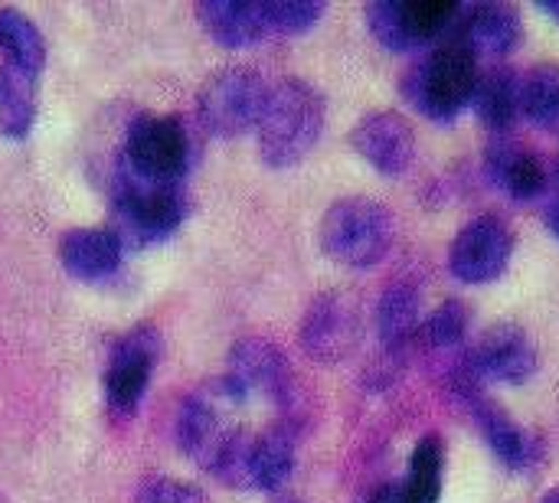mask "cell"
Segmentation results:
<instances>
[{
    "mask_svg": "<svg viewBox=\"0 0 559 503\" xmlns=\"http://www.w3.org/2000/svg\"><path fill=\"white\" fill-rule=\"evenodd\" d=\"M524 118L544 131H559V62H537L521 75Z\"/></svg>",
    "mask_w": 559,
    "mask_h": 503,
    "instance_id": "d4e9b609",
    "label": "cell"
},
{
    "mask_svg": "<svg viewBox=\"0 0 559 503\" xmlns=\"http://www.w3.org/2000/svg\"><path fill=\"white\" fill-rule=\"evenodd\" d=\"M442 478H445V442L442 435H423L409 458L406 491L416 503H439L442 498Z\"/></svg>",
    "mask_w": 559,
    "mask_h": 503,
    "instance_id": "484cf974",
    "label": "cell"
},
{
    "mask_svg": "<svg viewBox=\"0 0 559 503\" xmlns=\"http://www.w3.org/2000/svg\"><path fill=\"white\" fill-rule=\"evenodd\" d=\"M134 503H206L203 491L187 484V481H174V478H147L141 481Z\"/></svg>",
    "mask_w": 559,
    "mask_h": 503,
    "instance_id": "83f0119b",
    "label": "cell"
},
{
    "mask_svg": "<svg viewBox=\"0 0 559 503\" xmlns=\"http://www.w3.org/2000/svg\"><path fill=\"white\" fill-rule=\"evenodd\" d=\"M124 245L108 226H85V229H69L59 239V262L75 282H108L121 262H124Z\"/></svg>",
    "mask_w": 559,
    "mask_h": 503,
    "instance_id": "ac0fdd59",
    "label": "cell"
},
{
    "mask_svg": "<svg viewBox=\"0 0 559 503\" xmlns=\"http://www.w3.org/2000/svg\"><path fill=\"white\" fill-rule=\"evenodd\" d=\"M459 43L478 62L498 65L524 43V16L514 3H465Z\"/></svg>",
    "mask_w": 559,
    "mask_h": 503,
    "instance_id": "e0dca14e",
    "label": "cell"
},
{
    "mask_svg": "<svg viewBox=\"0 0 559 503\" xmlns=\"http://www.w3.org/2000/svg\"><path fill=\"white\" fill-rule=\"evenodd\" d=\"M324 255L347 268H373L380 265L396 239V226L390 209L370 196H344L328 206L318 229Z\"/></svg>",
    "mask_w": 559,
    "mask_h": 503,
    "instance_id": "8992f818",
    "label": "cell"
},
{
    "mask_svg": "<svg viewBox=\"0 0 559 503\" xmlns=\"http://www.w3.org/2000/svg\"><path fill=\"white\" fill-rule=\"evenodd\" d=\"M544 223L559 239V177L554 173V164H550V187L544 193Z\"/></svg>",
    "mask_w": 559,
    "mask_h": 503,
    "instance_id": "f1b7e54d",
    "label": "cell"
},
{
    "mask_svg": "<svg viewBox=\"0 0 559 503\" xmlns=\"http://www.w3.org/2000/svg\"><path fill=\"white\" fill-rule=\"evenodd\" d=\"M544 13H550L554 20H559V3H544Z\"/></svg>",
    "mask_w": 559,
    "mask_h": 503,
    "instance_id": "4dcf8cb0",
    "label": "cell"
},
{
    "mask_svg": "<svg viewBox=\"0 0 559 503\" xmlns=\"http://www.w3.org/2000/svg\"><path fill=\"white\" fill-rule=\"evenodd\" d=\"M514 255V232L501 216H475L449 245V272L465 285H488L504 275Z\"/></svg>",
    "mask_w": 559,
    "mask_h": 503,
    "instance_id": "8fae6325",
    "label": "cell"
},
{
    "mask_svg": "<svg viewBox=\"0 0 559 503\" xmlns=\"http://www.w3.org/2000/svg\"><path fill=\"white\" fill-rule=\"evenodd\" d=\"M295 458H298V429L295 426L278 422L265 432H252L246 491L278 494L295 471Z\"/></svg>",
    "mask_w": 559,
    "mask_h": 503,
    "instance_id": "d6986e66",
    "label": "cell"
},
{
    "mask_svg": "<svg viewBox=\"0 0 559 503\" xmlns=\"http://www.w3.org/2000/svg\"><path fill=\"white\" fill-rule=\"evenodd\" d=\"M472 108H475L478 121L491 131V137L514 134L518 121L524 118V105H521V72H514L504 62L481 69L478 72V82H475Z\"/></svg>",
    "mask_w": 559,
    "mask_h": 503,
    "instance_id": "ffe728a7",
    "label": "cell"
},
{
    "mask_svg": "<svg viewBox=\"0 0 559 503\" xmlns=\"http://www.w3.org/2000/svg\"><path fill=\"white\" fill-rule=\"evenodd\" d=\"M226 376L236 380V386L246 396H265L272 406H278L282 422L298 429V412H301V386L298 376L282 354L265 337H246L229 350V370Z\"/></svg>",
    "mask_w": 559,
    "mask_h": 503,
    "instance_id": "ba28073f",
    "label": "cell"
},
{
    "mask_svg": "<svg viewBox=\"0 0 559 503\" xmlns=\"http://www.w3.org/2000/svg\"><path fill=\"white\" fill-rule=\"evenodd\" d=\"M377 340L383 354V367H403V360L416 347V334L423 324V291L413 278H396L383 288L377 311Z\"/></svg>",
    "mask_w": 559,
    "mask_h": 503,
    "instance_id": "2e32d148",
    "label": "cell"
},
{
    "mask_svg": "<svg viewBox=\"0 0 559 503\" xmlns=\"http://www.w3.org/2000/svg\"><path fill=\"white\" fill-rule=\"evenodd\" d=\"M367 503H416L413 501V494L406 491V484L403 481H390V484H380Z\"/></svg>",
    "mask_w": 559,
    "mask_h": 503,
    "instance_id": "f546056e",
    "label": "cell"
},
{
    "mask_svg": "<svg viewBox=\"0 0 559 503\" xmlns=\"http://www.w3.org/2000/svg\"><path fill=\"white\" fill-rule=\"evenodd\" d=\"M328 13L321 0H265L269 36H301Z\"/></svg>",
    "mask_w": 559,
    "mask_h": 503,
    "instance_id": "4316f807",
    "label": "cell"
},
{
    "mask_svg": "<svg viewBox=\"0 0 559 503\" xmlns=\"http://www.w3.org/2000/svg\"><path fill=\"white\" fill-rule=\"evenodd\" d=\"M0 52L7 65L36 79L46 65V39L39 26L16 7H0Z\"/></svg>",
    "mask_w": 559,
    "mask_h": 503,
    "instance_id": "603a6c76",
    "label": "cell"
},
{
    "mask_svg": "<svg viewBox=\"0 0 559 503\" xmlns=\"http://www.w3.org/2000/svg\"><path fill=\"white\" fill-rule=\"evenodd\" d=\"M272 503H301V501H295V498H278V501H272Z\"/></svg>",
    "mask_w": 559,
    "mask_h": 503,
    "instance_id": "d6a6232c",
    "label": "cell"
},
{
    "mask_svg": "<svg viewBox=\"0 0 559 503\" xmlns=\"http://www.w3.org/2000/svg\"><path fill=\"white\" fill-rule=\"evenodd\" d=\"M197 20L216 43L229 49L272 39L265 23V0H200Z\"/></svg>",
    "mask_w": 559,
    "mask_h": 503,
    "instance_id": "44dd1931",
    "label": "cell"
},
{
    "mask_svg": "<svg viewBox=\"0 0 559 503\" xmlns=\"http://www.w3.org/2000/svg\"><path fill=\"white\" fill-rule=\"evenodd\" d=\"M550 164H554V173H557V177H559V160H550Z\"/></svg>",
    "mask_w": 559,
    "mask_h": 503,
    "instance_id": "836d02e7",
    "label": "cell"
},
{
    "mask_svg": "<svg viewBox=\"0 0 559 503\" xmlns=\"http://www.w3.org/2000/svg\"><path fill=\"white\" fill-rule=\"evenodd\" d=\"M540 503H559V488H554V491H547V498Z\"/></svg>",
    "mask_w": 559,
    "mask_h": 503,
    "instance_id": "1f68e13d",
    "label": "cell"
},
{
    "mask_svg": "<svg viewBox=\"0 0 559 503\" xmlns=\"http://www.w3.org/2000/svg\"><path fill=\"white\" fill-rule=\"evenodd\" d=\"M328 121L324 95L305 79H282L269 88L265 111L259 118V157L262 164L285 170L301 164L321 141Z\"/></svg>",
    "mask_w": 559,
    "mask_h": 503,
    "instance_id": "6da1fadb",
    "label": "cell"
},
{
    "mask_svg": "<svg viewBox=\"0 0 559 503\" xmlns=\"http://www.w3.org/2000/svg\"><path fill=\"white\" fill-rule=\"evenodd\" d=\"M265 79L249 65L219 69L197 92V121L213 137H239L259 128V118L269 101Z\"/></svg>",
    "mask_w": 559,
    "mask_h": 503,
    "instance_id": "52a82bcc",
    "label": "cell"
},
{
    "mask_svg": "<svg viewBox=\"0 0 559 503\" xmlns=\"http://www.w3.org/2000/svg\"><path fill=\"white\" fill-rule=\"evenodd\" d=\"M380 46L400 56L426 52L439 43H455L465 16L459 0H373L364 10Z\"/></svg>",
    "mask_w": 559,
    "mask_h": 503,
    "instance_id": "5b68a950",
    "label": "cell"
},
{
    "mask_svg": "<svg viewBox=\"0 0 559 503\" xmlns=\"http://www.w3.org/2000/svg\"><path fill=\"white\" fill-rule=\"evenodd\" d=\"M197 137L180 115H141L124 134L118 170L147 183H183L197 164Z\"/></svg>",
    "mask_w": 559,
    "mask_h": 503,
    "instance_id": "277c9868",
    "label": "cell"
},
{
    "mask_svg": "<svg viewBox=\"0 0 559 503\" xmlns=\"http://www.w3.org/2000/svg\"><path fill=\"white\" fill-rule=\"evenodd\" d=\"M190 213L183 183H147L124 170L115 173V213L111 232L124 249H147L170 239Z\"/></svg>",
    "mask_w": 559,
    "mask_h": 503,
    "instance_id": "3957f363",
    "label": "cell"
},
{
    "mask_svg": "<svg viewBox=\"0 0 559 503\" xmlns=\"http://www.w3.org/2000/svg\"><path fill=\"white\" fill-rule=\"evenodd\" d=\"M488 180L511 200H540L550 187V160L514 134H498L485 147Z\"/></svg>",
    "mask_w": 559,
    "mask_h": 503,
    "instance_id": "9a60e30c",
    "label": "cell"
},
{
    "mask_svg": "<svg viewBox=\"0 0 559 503\" xmlns=\"http://www.w3.org/2000/svg\"><path fill=\"white\" fill-rule=\"evenodd\" d=\"M36 105V75L0 62V134L10 141H23L33 131Z\"/></svg>",
    "mask_w": 559,
    "mask_h": 503,
    "instance_id": "cb8c5ba5",
    "label": "cell"
},
{
    "mask_svg": "<svg viewBox=\"0 0 559 503\" xmlns=\"http://www.w3.org/2000/svg\"><path fill=\"white\" fill-rule=\"evenodd\" d=\"M468 327H472V308L462 298H449L439 308H432L429 314H423L413 354L429 357V363L439 367L442 360H449V357H455L459 350L468 347L465 344Z\"/></svg>",
    "mask_w": 559,
    "mask_h": 503,
    "instance_id": "7402d4cb",
    "label": "cell"
},
{
    "mask_svg": "<svg viewBox=\"0 0 559 503\" xmlns=\"http://www.w3.org/2000/svg\"><path fill=\"white\" fill-rule=\"evenodd\" d=\"M354 151L380 173L403 177L419 154L416 128L400 111H367L350 131Z\"/></svg>",
    "mask_w": 559,
    "mask_h": 503,
    "instance_id": "5bb4252c",
    "label": "cell"
},
{
    "mask_svg": "<svg viewBox=\"0 0 559 503\" xmlns=\"http://www.w3.org/2000/svg\"><path fill=\"white\" fill-rule=\"evenodd\" d=\"M160 360V331L151 324H138L131 327L108 357L105 376H102V390H105V403L108 412L115 419H131L151 386L154 367Z\"/></svg>",
    "mask_w": 559,
    "mask_h": 503,
    "instance_id": "9c48e42d",
    "label": "cell"
},
{
    "mask_svg": "<svg viewBox=\"0 0 559 503\" xmlns=\"http://www.w3.org/2000/svg\"><path fill=\"white\" fill-rule=\"evenodd\" d=\"M462 406L472 412L475 429L481 432V439L488 442V448L495 452V458H498L508 471L527 475V471H534V468L544 465V458H547V442H544L534 429H524L498 399H491L488 390L472 393Z\"/></svg>",
    "mask_w": 559,
    "mask_h": 503,
    "instance_id": "7c38bea8",
    "label": "cell"
},
{
    "mask_svg": "<svg viewBox=\"0 0 559 503\" xmlns=\"http://www.w3.org/2000/svg\"><path fill=\"white\" fill-rule=\"evenodd\" d=\"M481 62L455 39L416 56L400 79V95L429 121H455L475 95Z\"/></svg>",
    "mask_w": 559,
    "mask_h": 503,
    "instance_id": "7a4b0ae2",
    "label": "cell"
},
{
    "mask_svg": "<svg viewBox=\"0 0 559 503\" xmlns=\"http://www.w3.org/2000/svg\"><path fill=\"white\" fill-rule=\"evenodd\" d=\"M468 357H472V367L485 386H491V383L521 386L540 367V357H537L531 334L511 321L491 324L475 344H468Z\"/></svg>",
    "mask_w": 559,
    "mask_h": 503,
    "instance_id": "4fadbf2b",
    "label": "cell"
},
{
    "mask_svg": "<svg viewBox=\"0 0 559 503\" xmlns=\"http://www.w3.org/2000/svg\"><path fill=\"white\" fill-rule=\"evenodd\" d=\"M364 337V318H360V304L344 295V291H324L318 295L305 318H301V350L324 367H337L344 363L357 344Z\"/></svg>",
    "mask_w": 559,
    "mask_h": 503,
    "instance_id": "30bf717a",
    "label": "cell"
}]
</instances>
